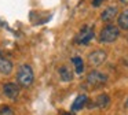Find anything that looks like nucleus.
Listing matches in <instances>:
<instances>
[{
	"instance_id": "1",
	"label": "nucleus",
	"mask_w": 128,
	"mask_h": 115,
	"mask_svg": "<svg viewBox=\"0 0 128 115\" xmlns=\"http://www.w3.org/2000/svg\"><path fill=\"white\" fill-rule=\"evenodd\" d=\"M34 81L33 68L29 64H21L17 71V82L22 88H29Z\"/></svg>"
},
{
	"instance_id": "2",
	"label": "nucleus",
	"mask_w": 128,
	"mask_h": 115,
	"mask_svg": "<svg viewBox=\"0 0 128 115\" xmlns=\"http://www.w3.org/2000/svg\"><path fill=\"white\" fill-rule=\"evenodd\" d=\"M118 36H120L118 27L114 26V25H106L99 33V41L100 43L110 44V43H114L118 38Z\"/></svg>"
},
{
	"instance_id": "3",
	"label": "nucleus",
	"mask_w": 128,
	"mask_h": 115,
	"mask_svg": "<svg viewBox=\"0 0 128 115\" xmlns=\"http://www.w3.org/2000/svg\"><path fill=\"white\" fill-rule=\"evenodd\" d=\"M87 82H88L91 86H103V85L108 82V77L99 70H92L90 71V74L87 75Z\"/></svg>"
},
{
	"instance_id": "4",
	"label": "nucleus",
	"mask_w": 128,
	"mask_h": 115,
	"mask_svg": "<svg viewBox=\"0 0 128 115\" xmlns=\"http://www.w3.org/2000/svg\"><path fill=\"white\" fill-rule=\"evenodd\" d=\"M94 37H95L94 29H92L91 26H84L83 29L80 30V33L76 36L74 41H76V44H88Z\"/></svg>"
},
{
	"instance_id": "5",
	"label": "nucleus",
	"mask_w": 128,
	"mask_h": 115,
	"mask_svg": "<svg viewBox=\"0 0 128 115\" xmlns=\"http://www.w3.org/2000/svg\"><path fill=\"white\" fill-rule=\"evenodd\" d=\"M106 58H108V54H106L103 49H95V51H92L91 54L88 55L87 60H88V63L91 66L96 67V66H100L103 62H105Z\"/></svg>"
},
{
	"instance_id": "6",
	"label": "nucleus",
	"mask_w": 128,
	"mask_h": 115,
	"mask_svg": "<svg viewBox=\"0 0 128 115\" xmlns=\"http://www.w3.org/2000/svg\"><path fill=\"white\" fill-rule=\"evenodd\" d=\"M3 93L7 99L15 100L20 96V85L15 84V82H7L3 85Z\"/></svg>"
},
{
	"instance_id": "7",
	"label": "nucleus",
	"mask_w": 128,
	"mask_h": 115,
	"mask_svg": "<svg viewBox=\"0 0 128 115\" xmlns=\"http://www.w3.org/2000/svg\"><path fill=\"white\" fill-rule=\"evenodd\" d=\"M117 15H118V8L116 5H110V7H108L106 10L102 11L100 19L103 22H112L114 18H117Z\"/></svg>"
},
{
	"instance_id": "8",
	"label": "nucleus",
	"mask_w": 128,
	"mask_h": 115,
	"mask_svg": "<svg viewBox=\"0 0 128 115\" xmlns=\"http://www.w3.org/2000/svg\"><path fill=\"white\" fill-rule=\"evenodd\" d=\"M87 103H88V97H87V95H78L77 97L74 99L73 104H72V111H78V110L84 108Z\"/></svg>"
},
{
	"instance_id": "9",
	"label": "nucleus",
	"mask_w": 128,
	"mask_h": 115,
	"mask_svg": "<svg viewBox=\"0 0 128 115\" xmlns=\"http://www.w3.org/2000/svg\"><path fill=\"white\" fill-rule=\"evenodd\" d=\"M12 71V63L10 62L7 58H2L0 56V73L4 75H8Z\"/></svg>"
},
{
	"instance_id": "10",
	"label": "nucleus",
	"mask_w": 128,
	"mask_h": 115,
	"mask_svg": "<svg viewBox=\"0 0 128 115\" xmlns=\"http://www.w3.org/2000/svg\"><path fill=\"white\" fill-rule=\"evenodd\" d=\"M109 106H110V97L106 93L99 95L95 100V107H98V108H108Z\"/></svg>"
},
{
	"instance_id": "11",
	"label": "nucleus",
	"mask_w": 128,
	"mask_h": 115,
	"mask_svg": "<svg viewBox=\"0 0 128 115\" xmlns=\"http://www.w3.org/2000/svg\"><path fill=\"white\" fill-rule=\"evenodd\" d=\"M58 74H59V77H61V79L64 82H69V81H72V79H73V73L66 67V66L59 67L58 68Z\"/></svg>"
},
{
	"instance_id": "12",
	"label": "nucleus",
	"mask_w": 128,
	"mask_h": 115,
	"mask_svg": "<svg viewBox=\"0 0 128 115\" xmlns=\"http://www.w3.org/2000/svg\"><path fill=\"white\" fill-rule=\"evenodd\" d=\"M117 22H118V27H120V29L128 30V8H125V10L118 15Z\"/></svg>"
},
{
	"instance_id": "13",
	"label": "nucleus",
	"mask_w": 128,
	"mask_h": 115,
	"mask_svg": "<svg viewBox=\"0 0 128 115\" xmlns=\"http://www.w3.org/2000/svg\"><path fill=\"white\" fill-rule=\"evenodd\" d=\"M72 63H73V66H74V68H76V73L77 74L83 73V70H84V60L81 59V58H78V56L72 58Z\"/></svg>"
},
{
	"instance_id": "14",
	"label": "nucleus",
	"mask_w": 128,
	"mask_h": 115,
	"mask_svg": "<svg viewBox=\"0 0 128 115\" xmlns=\"http://www.w3.org/2000/svg\"><path fill=\"white\" fill-rule=\"evenodd\" d=\"M0 115H14V111L10 107H2L0 108Z\"/></svg>"
},
{
	"instance_id": "15",
	"label": "nucleus",
	"mask_w": 128,
	"mask_h": 115,
	"mask_svg": "<svg viewBox=\"0 0 128 115\" xmlns=\"http://www.w3.org/2000/svg\"><path fill=\"white\" fill-rule=\"evenodd\" d=\"M102 1H103V0H92V5H94V7H98Z\"/></svg>"
},
{
	"instance_id": "16",
	"label": "nucleus",
	"mask_w": 128,
	"mask_h": 115,
	"mask_svg": "<svg viewBox=\"0 0 128 115\" xmlns=\"http://www.w3.org/2000/svg\"><path fill=\"white\" fill-rule=\"evenodd\" d=\"M124 107H125V108L128 110V99H127V100H125V103H124Z\"/></svg>"
},
{
	"instance_id": "17",
	"label": "nucleus",
	"mask_w": 128,
	"mask_h": 115,
	"mask_svg": "<svg viewBox=\"0 0 128 115\" xmlns=\"http://www.w3.org/2000/svg\"><path fill=\"white\" fill-rule=\"evenodd\" d=\"M120 1H121V3H124V4H127V5H128V0H120Z\"/></svg>"
},
{
	"instance_id": "18",
	"label": "nucleus",
	"mask_w": 128,
	"mask_h": 115,
	"mask_svg": "<svg viewBox=\"0 0 128 115\" xmlns=\"http://www.w3.org/2000/svg\"><path fill=\"white\" fill-rule=\"evenodd\" d=\"M62 115H73V114H70V112H64Z\"/></svg>"
}]
</instances>
